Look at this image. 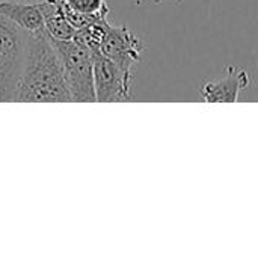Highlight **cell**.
<instances>
[{"label": "cell", "mask_w": 258, "mask_h": 258, "mask_svg": "<svg viewBox=\"0 0 258 258\" xmlns=\"http://www.w3.org/2000/svg\"><path fill=\"white\" fill-rule=\"evenodd\" d=\"M68 6L73 9L89 14V15H107L109 8L106 0H65Z\"/></svg>", "instance_id": "cell-9"}, {"label": "cell", "mask_w": 258, "mask_h": 258, "mask_svg": "<svg viewBox=\"0 0 258 258\" xmlns=\"http://www.w3.org/2000/svg\"><path fill=\"white\" fill-rule=\"evenodd\" d=\"M0 14L12 20L27 33L45 32L44 17L39 9V5L14 3V2L0 0Z\"/></svg>", "instance_id": "cell-8"}, {"label": "cell", "mask_w": 258, "mask_h": 258, "mask_svg": "<svg viewBox=\"0 0 258 258\" xmlns=\"http://www.w3.org/2000/svg\"><path fill=\"white\" fill-rule=\"evenodd\" d=\"M94 54V88L98 103H122L132 100L133 73L122 70L118 63L97 50Z\"/></svg>", "instance_id": "cell-4"}, {"label": "cell", "mask_w": 258, "mask_h": 258, "mask_svg": "<svg viewBox=\"0 0 258 258\" xmlns=\"http://www.w3.org/2000/svg\"><path fill=\"white\" fill-rule=\"evenodd\" d=\"M97 51L118 63L122 70L132 73L133 67L139 63L142 57L144 44L128 27H116L110 24L104 41Z\"/></svg>", "instance_id": "cell-5"}, {"label": "cell", "mask_w": 258, "mask_h": 258, "mask_svg": "<svg viewBox=\"0 0 258 258\" xmlns=\"http://www.w3.org/2000/svg\"><path fill=\"white\" fill-rule=\"evenodd\" d=\"M27 32L0 14V101H17L26 60Z\"/></svg>", "instance_id": "cell-2"}, {"label": "cell", "mask_w": 258, "mask_h": 258, "mask_svg": "<svg viewBox=\"0 0 258 258\" xmlns=\"http://www.w3.org/2000/svg\"><path fill=\"white\" fill-rule=\"evenodd\" d=\"M162 2H163V0H160V3H162ZM174 2H181V0H174Z\"/></svg>", "instance_id": "cell-10"}, {"label": "cell", "mask_w": 258, "mask_h": 258, "mask_svg": "<svg viewBox=\"0 0 258 258\" xmlns=\"http://www.w3.org/2000/svg\"><path fill=\"white\" fill-rule=\"evenodd\" d=\"M38 5L44 17L45 32L48 33L50 38L68 41L76 36L77 30L70 24V21L65 17V0H44Z\"/></svg>", "instance_id": "cell-7"}, {"label": "cell", "mask_w": 258, "mask_h": 258, "mask_svg": "<svg viewBox=\"0 0 258 258\" xmlns=\"http://www.w3.org/2000/svg\"><path fill=\"white\" fill-rule=\"evenodd\" d=\"M18 103H68L62 59L47 32L27 33L24 70L17 95Z\"/></svg>", "instance_id": "cell-1"}, {"label": "cell", "mask_w": 258, "mask_h": 258, "mask_svg": "<svg viewBox=\"0 0 258 258\" xmlns=\"http://www.w3.org/2000/svg\"><path fill=\"white\" fill-rule=\"evenodd\" d=\"M249 86V74L240 67L230 65L219 80L206 82L201 86V95L206 103H236L240 92Z\"/></svg>", "instance_id": "cell-6"}, {"label": "cell", "mask_w": 258, "mask_h": 258, "mask_svg": "<svg viewBox=\"0 0 258 258\" xmlns=\"http://www.w3.org/2000/svg\"><path fill=\"white\" fill-rule=\"evenodd\" d=\"M53 44L62 59L63 73L71 101L94 103L97 101L94 88V54L92 50L76 38L68 41L53 39Z\"/></svg>", "instance_id": "cell-3"}]
</instances>
